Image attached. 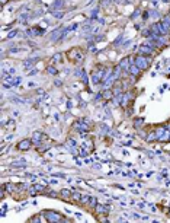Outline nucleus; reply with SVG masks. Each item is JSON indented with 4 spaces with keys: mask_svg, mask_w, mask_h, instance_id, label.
I'll return each instance as SVG.
<instances>
[{
    "mask_svg": "<svg viewBox=\"0 0 170 223\" xmlns=\"http://www.w3.org/2000/svg\"><path fill=\"white\" fill-rule=\"evenodd\" d=\"M31 146H32V142H31V140H25V142L18 144V149H20V150H28Z\"/></svg>",
    "mask_w": 170,
    "mask_h": 223,
    "instance_id": "f257e3e1",
    "label": "nucleus"
}]
</instances>
